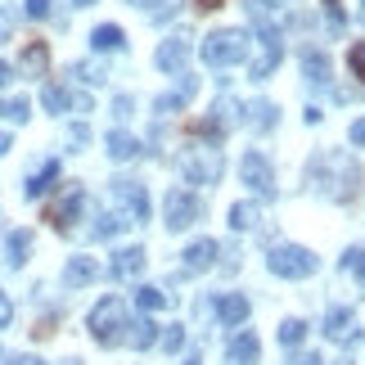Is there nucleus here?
Returning <instances> with one entry per match:
<instances>
[{"mask_svg":"<svg viewBox=\"0 0 365 365\" xmlns=\"http://www.w3.org/2000/svg\"><path fill=\"white\" fill-rule=\"evenodd\" d=\"M248 50H252V36L244 27H221V32L203 36V46H199L207 68H235V63L248 59Z\"/></svg>","mask_w":365,"mask_h":365,"instance_id":"1","label":"nucleus"},{"mask_svg":"<svg viewBox=\"0 0 365 365\" xmlns=\"http://www.w3.org/2000/svg\"><path fill=\"white\" fill-rule=\"evenodd\" d=\"M126 302L118 298V293H108V298L95 302V312L86 316V325H91V339L100 343V347H118L122 343V334H126Z\"/></svg>","mask_w":365,"mask_h":365,"instance_id":"2","label":"nucleus"},{"mask_svg":"<svg viewBox=\"0 0 365 365\" xmlns=\"http://www.w3.org/2000/svg\"><path fill=\"white\" fill-rule=\"evenodd\" d=\"M176 163H180V172H185L190 185H217L221 172H226V158H221L217 145H194V149L180 153Z\"/></svg>","mask_w":365,"mask_h":365,"instance_id":"3","label":"nucleus"},{"mask_svg":"<svg viewBox=\"0 0 365 365\" xmlns=\"http://www.w3.org/2000/svg\"><path fill=\"white\" fill-rule=\"evenodd\" d=\"M266 266H271V275H279V279H307V275H316L320 262H316V252L302 248V244H275Z\"/></svg>","mask_w":365,"mask_h":365,"instance_id":"4","label":"nucleus"},{"mask_svg":"<svg viewBox=\"0 0 365 365\" xmlns=\"http://www.w3.org/2000/svg\"><path fill=\"white\" fill-rule=\"evenodd\" d=\"M284 59V41H279V27H271L266 19H257V59L248 63V77L252 81H266Z\"/></svg>","mask_w":365,"mask_h":365,"instance_id":"5","label":"nucleus"},{"mask_svg":"<svg viewBox=\"0 0 365 365\" xmlns=\"http://www.w3.org/2000/svg\"><path fill=\"white\" fill-rule=\"evenodd\" d=\"M113 207L122 217V226H140L149 217V194L140 180H113Z\"/></svg>","mask_w":365,"mask_h":365,"instance_id":"6","label":"nucleus"},{"mask_svg":"<svg viewBox=\"0 0 365 365\" xmlns=\"http://www.w3.org/2000/svg\"><path fill=\"white\" fill-rule=\"evenodd\" d=\"M199 212H203V203L194 199V190H172L167 203H163V226L167 230H190L194 221H199Z\"/></svg>","mask_w":365,"mask_h":365,"instance_id":"7","label":"nucleus"},{"mask_svg":"<svg viewBox=\"0 0 365 365\" xmlns=\"http://www.w3.org/2000/svg\"><path fill=\"white\" fill-rule=\"evenodd\" d=\"M240 176H244V185H248L252 194L275 199V172H271V163H266L262 149H248L244 158H240Z\"/></svg>","mask_w":365,"mask_h":365,"instance_id":"8","label":"nucleus"},{"mask_svg":"<svg viewBox=\"0 0 365 365\" xmlns=\"http://www.w3.org/2000/svg\"><path fill=\"white\" fill-rule=\"evenodd\" d=\"M81 212H86V190L73 185V190L63 194V203H59V207H50V226L59 230V235H68V230H73V221H77Z\"/></svg>","mask_w":365,"mask_h":365,"instance_id":"9","label":"nucleus"},{"mask_svg":"<svg viewBox=\"0 0 365 365\" xmlns=\"http://www.w3.org/2000/svg\"><path fill=\"white\" fill-rule=\"evenodd\" d=\"M190 46H194V36H190V32H172V36H167L163 46H158V54H153V59H158L163 73H180V68H185Z\"/></svg>","mask_w":365,"mask_h":365,"instance_id":"10","label":"nucleus"},{"mask_svg":"<svg viewBox=\"0 0 365 365\" xmlns=\"http://www.w3.org/2000/svg\"><path fill=\"white\" fill-rule=\"evenodd\" d=\"M325 334H329L334 343H343V347H347V343H356V339H361V325H356V316H352V312L334 307V312L325 316Z\"/></svg>","mask_w":365,"mask_h":365,"instance_id":"11","label":"nucleus"},{"mask_svg":"<svg viewBox=\"0 0 365 365\" xmlns=\"http://www.w3.org/2000/svg\"><path fill=\"white\" fill-rule=\"evenodd\" d=\"M257 356H262V343H257V334H252V329H240L230 339V347H226V361L230 365H257Z\"/></svg>","mask_w":365,"mask_h":365,"instance_id":"12","label":"nucleus"},{"mask_svg":"<svg viewBox=\"0 0 365 365\" xmlns=\"http://www.w3.org/2000/svg\"><path fill=\"white\" fill-rule=\"evenodd\" d=\"M217 252H221L217 240H194V244L185 248V271H190V275H194V271H212V266H217Z\"/></svg>","mask_w":365,"mask_h":365,"instance_id":"13","label":"nucleus"},{"mask_svg":"<svg viewBox=\"0 0 365 365\" xmlns=\"http://www.w3.org/2000/svg\"><path fill=\"white\" fill-rule=\"evenodd\" d=\"M100 279V262L95 257H73L63 266V289H81V284H95Z\"/></svg>","mask_w":365,"mask_h":365,"instance_id":"14","label":"nucleus"},{"mask_svg":"<svg viewBox=\"0 0 365 365\" xmlns=\"http://www.w3.org/2000/svg\"><path fill=\"white\" fill-rule=\"evenodd\" d=\"M122 339L131 343L135 352H145V347L158 343V325H153L149 316H131V320H126V334H122Z\"/></svg>","mask_w":365,"mask_h":365,"instance_id":"15","label":"nucleus"},{"mask_svg":"<svg viewBox=\"0 0 365 365\" xmlns=\"http://www.w3.org/2000/svg\"><path fill=\"white\" fill-rule=\"evenodd\" d=\"M54 180H59V158H46V163H41L32 176H27L23 194H27V199H41L46 190H54Z\"/></svg>","mask_w":365,"mask_h":365,"instance_id":"16","label":"nucleus"},{"mask_svg":"<svg viewBox=\"0 0 365 365\" xmlns=\"http://www.w3.org/2000/svg\"><path fill=\"white\" fill-rule=\"evenodd\" d=\"M140 271H145V248H140V244L113 252V275H118V279H131V275H140Z\"/></svg>","mask_w":365,"mask_h":365,"instance_id":"17","label":"nucleus"},{"mask_svg":"<svg viewBox=\"0 0 365 365\" xmlns=\"http://www.w3.org/2000/svg\"><path fill=\"white\" fill-rule=\"evenodd\" d=\"M248 312H252V307H248V298H240V293H221V298H217V316L226 320V325H235V329L248 320Z\"/></svg>","mask_w":365,"mask_h":365,"instance_id":"18","label":"nucleus"},{"mask_svg":"<svg viewBox=\"0 0 365 365\" xmlns=\"http://www.w3.org/2000/svg\"><path fill=\"white\" fill-rule=\"evenodd\" d=\"M108 158H118V163H131V158H140V140L131 135V131H108Z\"/></svg>","mask_w":365,"mask_h":365,"instance_id":"19","label":"nucleus"},{"mask_svg":"<svg viewBox=\"0 0 365 365\" xmlns=\"http://www.w3.org/2000/svg\"><path fill=\"white\" fill-rule=\"evenodd\" d=\"M27 252H32V230H9V240H5V262L19 271V266L27 262Z\"/></svg>","mask_w":365,"mask_h":365,"instance_id":"20","label":"nucleus"},{"mask_svg":"<svg viewBox=\"0 0 365 365\" xmlns=\"http://www.w3.org/2000/svg\"><path fill=\"white\" fill-rule=\"evenodd\" d=\"M23 73L27 77H46V68H50V50H46V41H32V46L23 50Z\"/></svg>","mask_w":365,"mask_h":365,"instance_id":"21","label":"nucleus"},{"mask_svg":"<svg viewBox=\"0 0 365 365\" xmlns=\"http://www.w3.org/2000/svg\"><path fill=\"white\" fill-rule=\"evenodd\" d=\"M302 73H307V81H312V86H325V81H329V59H325V50H307V54H302Z\"/></svg>","mask_w":365,"mask_h":365,"instance_id":"22","label":"nucleus"},{"mask_svg":"<svg viewBox=\"0 0 365 365\" xmlns=\"http://www.w3.org/2000/svg\"><path fill=\"white\" fill-rule=\"evenodd\" d=\"M91 46H95V50H122V46H126V32H122L118 23H100V27L91 32Z\"/></svg>","mask_w":365,"mask_h":365,"instance_id":"23","label":"nucleus"},{"mask_svg":"<svg viewBox=\"0 0 365 365\" xmlns=\"http://www.w3.org/2000/svg\"><path fill=\"white\" fill-rule=\"evenodd\" d=\"M176 298H172V293H163V289H153V284H145V289H135V307H140V312H163V307H172Z\"/></svg>","mask_w":365,"mask_h":365,"instance_id":"24","label":"nucleus"},{"mask_svg":"<svg viewBox=\"0 0 365 365\" xmlns=\"http://www.w3.org/2000/svg\"><path fill=\"white\" fill-rule=\"evenodd\" d=\"M248 113H252L248 122L257 126V131H271L275 118H279V108H275V104H266V100H252V104H248Z\"/></svg>","mask_w":365,"mask_h":365,"instance_id":"25","label":"nucleus"},{"mask_svg":"<svg viewBox=\"0 0 365 365\" xmlns=\"http://www.w3.org/2000/svg\"><path fill=\"white\" fill-rule=\"evenodd\" d=\"M257 226V203H235L230 207V230H252Z\"/></svg>","mask_w":365,"mask_h":365,"instance_id":"26","label":"nucleus"},{"mask_svg":"<svg viewBox=\"0 0 365 365\" xmlns=\"http://www.w3.org/2000/svg\"><path fill=\"white\" fill-rule=\"evenodd\" d=\"M190 95H194V81H180V91H176V95H163V100H158V113H176V108L185 104Z\"/></svg>","mask_w":365,"mask_h":365,"instance_id":"27","label":"nucleus"},{"mask_svg":"<svg viewBox=\"0 0 365 365\" xmlns=\"http://www.w3.org/2000/svg\"><path fill=\"white\" fill-rule=\"evenodd\" d=\"M307 339V320H284V325H279V343L284 347H298Z\"/></svg>","mask_w":365,"mask_h":365,"instance_id":"28","label":"nucleus"},{"mask_svg":"<svg viewBox=\"0 0 365 365\" xmlns=\"http://www.w3.org/2000/svg\"><path fill=\"white\" fill-rule=\"evenodd\" d=\"M41 100H46V108H50V113H63V108L73 104V95H68L63 86H46V91H41Z\"/></svg>","mask_w":365,"mask_h":365,"instance_id":"29","label":"nucleus"},{"mask_svg":"<svg viewBox=\"0 0 365 365\" xmlns=\"http://www.w3.org/2000/svg\"><path fill=\"white\" fill-rule=\"evenodd\" d=\"M343 271H352V275L361 279V284H365V248H361V244L343 252Z\"/></svg>","mask_w":365,"mask_h":365,"instance_id":"30","label":"nucleus"},{"mask_svg":"<svg viewBox=\"0 0 365 365\" xmlns=\"http://www.w3.org/2000/svg\"><path fill=\"white\" fill-rule=\"evenodd\" d=\"M0 118H9V122H27V118H32V104H27V100H0Z\"/></svg>","mask_w":365,"mask_h":365,"instance_id":"31","label":"nucleus"},{"mask_svg":"<svg viewBox=\"0 0 365 365\" xmlns=\"http://www.w3.org/2000/svg\"><path fill=\"white\" fill-rule=\"evenodd\" d=\"M158 343L167 347V352H180V347H185V325H167L158 334Z\"/></svg>","mask_w":365,"mask_h":365,"instance_id":"32","label":"nucleus"},{"mask_svg":"<svg viewBox=\"0 0 365 365\" xmlns=\"http://www.w3.org/2000/svg\"><path fill=\"white\" fill-rule=\"evenodd\" d=\"M347 63H352V73L365 81V41H356V46L347 50Z\"/></svg>","mask_w":365,"mask_h":365,"instance_id":"33","label":"nucleus"},{"mask_svg":"<svg viewBox=\"0 0 365 365\" xmlns=\"http://www.w3.org/2000/svg\"><path fill=\"white\" fill-rule=\"evenodd\" d=\"M77 77L95 86V81H104V68H100V63H77Z\"/></svg>","mask_w":365,"mask_h":365,"instance_id":"34","label":"nucleus"},{"mask_svg":"<svg viewBox=\"0 0 365 365\" xmlns=\"http://www.w3.org/2000/svg\"><path fill=\"white\" fill-rule=\"evenodd\" d=\"M9 320H14V302H9V293L0 289V329H9Z\"/></svg>","mask_w":365,"mask_h":365,"instance_id":"35","label":"nucleus"},{"mask_svg":"<svg viewBox=\"0 0 365 365\" xmlns=\"http://www.w3.org/2000/svg\"><path fill=\"white\" fill-rule=\"evenodd\" d=\"M0 365H46V361H36V356H23V352H5V356H0Z\"/></svg>","mask_w":365,"mask_h":365,"instance_id":"36","label":"nucleus"},{"mask_svg":"<svg viewBox=\"0 0 365 365\" xmlns=\"http://www.w3.org/2000/svg\"><path fill=\"white\" fill-rule=\"evenodd\" d=\"M50 14V0H27V19H46Z\"/></svg>","mask_w":365,"mask_h":365,"instance_id":"37","label":"nucleus"},{"mask_svg":"<svg viewBox=\"0 0 365 365\" xmlns=\"http://www.w3.org/2000/svg\"><path fill=\"white\" fill-rule=\"evenodd\" d=\"M9 32H14V14H9V9H0V46L9 41Z\"/></svg>","mask_w":365,"mask_h":365,"instance_id":"38","label":"nucleus"},{"mask_svg":"<svg viewBox=\"0 0 365 365\" xmlns=\"http://www.w3.org/2000/svg\"><path fill=\"white\" fill-rule=\"evenodd\" d=\"M347 135H352V145H365V118H356V122H352V131H347Z\"/></svg>","mask_w":365,"mask_h":365,"instance_id":"39","label":"nucleus"},{"mask_svg":"<svg viewBox=\"0 0 365 365\" xmlns=\"http://www.w3.org/2000/svg\"><path fill=\"white\" fill-rule=\"evenodd\" d=\"M289 365H325V361H320V356H316V352H298V356H293V361H289Z\"/></svg>","mask_w":365,"mask_h":365,"instance_id":"40","label":"nucleus"},{"mask_svg":"<svg viewBox=\"0 0 365 365\" xmlns=\"http://www.w3.org/2000/svg\"><path fill=\"white\" fill-rule=\"evenodd\" d=\"M325 5H329V23H334V32H339V27H343V14H339V0H325Z\"/></svg>","mask_w":365,"mask_h":365,"instance_id":"41","label":"nucleus"},{"mask_svg":"<svg viewBox=\"0 0 365 365\" xmlns=\"http://www.w3.org/2000/svg\"><path fill=\"white\" fill-rule=\"evenodd\" d=\"M9 81H14V68H9L5 59H0V86H9Z\"/></svg>","mask_w":365,"mask_h":365,"instance_id":"42","label":"nucleus"},{"mask_svg":"<svg viewBox=\"0 0 365 365\" xmlns=\"http://www.w3.org/2000/svg\"><path fill=\"white\" fill-rule=\"evenodd\" d=\"M0 153H9V135H0Z\"/></svg>","mask_w":365,"mask_h":365,"instance_id":"43","label":"nucleus"},{"mask_svg":"<svg viewBox=\"0 0 365 365\" xmlns=\"http://www.w3.org/2000/svg\"><path fill=\"white\" fill-rule=\"evenodd\" d=\"M73 5H77V9H86V5H95V0H73Z\"/></svg>","mask_w":365,"mask_h":365,"instance_id":"44","label":"nucleus"},{"mask_svg":"<svg viewBox=\"0 0 365 365\" xmlns=\"http://www.w3.org/2000/svg\"><path fill=\"white\" fill-rule=\"evenodd\" d=\"M185 365H203V356H190V361H185Z\"/></svg>","mask_w":365,"mask_h":365,"instance_id":"45","label":"nucleus"},{"mask_svg":"<svg viewBox=\"0 0 365 365\" xmlns=\"http://www.w3.org/2000/svg\"><path fill=\"white\" fill-rule=\"evenodd\" d=\"M339 365H352V361H339Z\"/></svg>","mask_w":365,"mask_h":365,"instance_id":"46","label":"nucleus"},{"mask_svg":"<svg viewBox=\"0 0 365 365\" xmlns=\"http://www.w3.org/2000/svg\"><path fill=\"white\" fill-rule=\"evenodd\" d=\"M361 19H365V9H361Z\"/></svg>","mask_w":365,"mask_h":365,"instance_id":"47","label":"nucleus"}]
</instances>
